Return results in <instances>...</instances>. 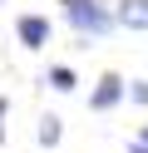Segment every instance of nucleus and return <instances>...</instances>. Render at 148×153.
<instances>
[{"instance_id": "nucleus-8", "label": "nucleus", "mask_w": 148, "mask_h": 153, "mask_svg": "<svg viewBox=\"0 0 148 153\" xmlns=\"http://www.w3.org/2000/svg\"><path fill=\"white\" fill-rule=\"evenodd\" d=\"M128 153H148V138H143V133H138V138L128 143Z\"/></svg>"}, {"instance_id": "nucleus-9", "label": "nucleus", "mask_w": 148, "mask_h": 153, "mask_svg": "<svg viewBox=\"0 0 148 153\" xmlns=\"http://www.w3.org/2000/svg\"><path fill=\"white\" fill-rule=\"evenodd\" d=\"M143 138H148V128H143Z\"/></svg>"}, {"instance_id": "nucleus-4", "label": "nucleus", "mask_w": 148, "mask_h": 153, "mask_svg": "<svg viewBox=\"0 0 148 153\" xmlns=\"http://www.w3.org/2000/svg\"><path fill=\"white\" fill-rule=\"evenodd\" d=\"M114 20H118V30H148V0H118Z\"/></svg>"}, {"instance_id": "nucleus-10", "label": "nucleus", "mask_w": 148, "mask_h": 153, "mask_svg": "<svg viewBox=\"0 0 148 153\" xmlns=\"http://www.w3.org/2000/svg\"><path fill=\"white\" fill-rule=\"evenodd\" d=\"M0 5H5V0H0Z\"/></svg>"}, {"instance_id": "nucleus-3", "label": "nucleus", "mask_w": 148, "mask_h": 153, "mask_svg": "<svg viewBox=\"0 0 148 153\" xmlns=\"http://www.w3.org/2000/svg\"><path fill=\"white\" fill-rule=\"evenodd\" d=\"M15 35L25 50H45L49 40H54V25H49V15H20L15 20Z\"/></svg>"}, {"instance_id": "nucleus-6", "label": "nucleus", "mask_w": 148, "mask_h": 153, "mask_svg": "<svg viewBox=\"0 0 148 153\" xmlns=\"http://www.w3.org/2000/svg\"><path fill=\"white\" fill-rule=\"evenodd\" d=\"M59 138H64V119H54V114H45V119H39V148H54Z\"/></svg>"}, {"instance_id": "nucleus-2", "label": "nucleus", "mask_w": 148, "mask_h": 153, "mask_svg": "<svg viewBox=\"0 0 148 153\" xmlns=\"http://www.w3.org/2000/svg\"><path fill=\"white\" fill-rule=\"evenodd\" d=\"M123 99H128V79L109 69V74H99L94 94H89V109H94V114H109V109H118Z\"/></svg>"}, {"instance_id": "nucleus-1", "label": "nucleus", "mask_w": 148, "mask_h": 153, "mask_svg": "<svg viewBox=\"0 0 148 153\" xmlns=\"http://www.w3.org/2000/svg\"><path fill=\"white\" fill-rule=\"evenodd\" d=\"M59 5H64V20H69V30H74L79 40H104L118 25L104 0H59Z\"/></svg>"}, {"instance_id": "nucleus-7", "label": "nucleus", "mask_w": 148, "mask_h": 153, "mask_svg": "<svg viewBox=\"0 0 148 153\" xmlns=\"http://www.w3.org/2000/svg\"><path fill=\"white\" fill-rule=\"evenodd\" d=\"M128 104L148 109V79H133V84H128Z\"/></svg>"}, {"instance_id": "nucleus-5", "label": "nucleus", "mask_w": 148, "mask_h": 153, "mask_svg": "<svg viewBox=\"0 0 148 153\" xmlns=\"http://www.w3.org/2000/svg\"><path fill=\"white\" fill-rule=\"evenodd\" d=\"M45 84H49V89H54V94H74V84H79V74L69 69V64H54V69L45 74Z\"/></svg>"}]
</instances>
